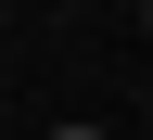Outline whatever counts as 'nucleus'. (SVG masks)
Masks as SVG:
<instances>
[{
  "label": "nucleus",
  "instance_id": "nucleus-1",
  "mask_svg": "<svg viewBox=\"0 0 153 140\" xmlns=\"http://www.w3.org/2000/svg\"><path fill=\"white\" fill-rule=\"evenodd\" d=\"M51 140H102V127H89V115H76V127H51Z\"/></svg>",
  "mask_w": 153,
  "mask_h": 140
},
{
  "label": "nucleus",
  "instance_id": "nucleus-2",
  "mask_svg": "<svg viewBox=\"0 0 153 140\" xmlns=\"http://www.w3.org/2000/svg\"><path fill=\"white\" fill-rule=\"evenodd\" d=\"M140 26H153V0H140Z\"/></svg>",
  "mask_w": 153,
  "mask_h": 140
}]
</instances>
